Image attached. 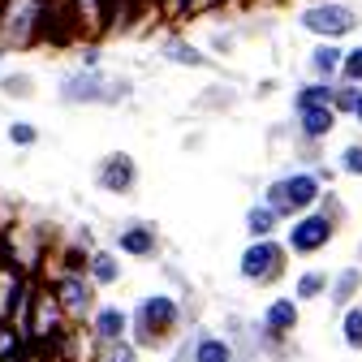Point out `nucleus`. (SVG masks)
I'll use <instances>...</instances> for the list:
<instances>
[{
  "label": "nucleus",
  "instance_id": "f257e3e1",
  "mask_svg": "<svg viewBox=\"0 0 362 362\" xmlns=\"http://www.w3.org/2000/svg\"><path fill=\"white\" fill-rule=\"evenodd\" d=\"M129 100H134V78L112 74L104 65H95V69L74 65L57 78V104L61 108H121Z\"/></svg>",
  "mask_w": 362,
  "mask_h": 362
},
{
  "label": "nucleus",
  "instance_id": "f03ea898",
  "mask_svg": "<svg viewBox=\"0 0 362 362\" xmlns=\"http://www.w3.org/2000/svg\"><path fill=\"white\" fill-rule=\"evenodd\" d=\"M181 324H186V306L173 293H147L129 306V341L143 354L168 349L181 337Z\"/></svg>",
  "mask_w": 362,
  "mask_h": 362
},
{
  "label": "nucleus",
  "instance_id": "7ed1b4c3",
  "mask_svg": "<svg viewBox=\"0 0 362 362\" xmlns=\"http://www.w3.org/2000/svg\"><path fill=\"white\" fill-rule=\"evenodd\" d=\"M341 224H345V203H341L332 190H324V199L315 203L310 211L285 220V238H281V242H285L289 255L310 259V255H320V250H328V246L337 242Z\"/></svg>",
  "mask_w": 362,
  "mask_h": 362
},
{
  "label": "nucleus",
  "instance_id": "20e7f679",
  "mask_svg": "<svg viewBox=\"0 0 362 362\" xmlns=\"http://www.w3.org/2000/svg\"><path fill=\"white\" fill-rule=\"evenodd\" d=\"M18 328H22V337H26V345L30 349H39V354H48L74 324L65 320V310H61V302H57V293L48 289V281H35V289H30V298H26V306H22V315H18Z\"/></svg>",
  "mask_w": 362,
  "mask_h": 362
},
{
  "label": "nucleus",
  "instance_id": "39448f33",
  "mask_svg": "<svg viewBox=\"0 0 362 362\" xmlns=\"http://www.w3.org/2000/svg\"><path fill=\"white\" fill-rule=\"evenodd\" d=\"M320 199H324V177L315 168H289V173L272 177L263 186V203L276 211L281 220H293V216L310 211Z\"/></svg>",
  "mask_w": 362,
  "mask_h": 362
},
{
  "label": "nucleus",
  "instance_id": "423d86ee",
  "mask_svg": "<svg viewBox=\"0 0 362 362\" xmlns=\"http://www.w3.org/2000/svg\"><path fill=\"white\" fill-rule=\"evenodd\" d=\"M358 26H362V9L349 5V0H306L298 9V30L310 39L345 43L358 35Z\"/></svg>",
  "mask_w": 362,
  "mask_h": 362
},
{
  "label": "nucleus",
  "instance_id": "0eeeda50",
  "mask_svg": "<svg viewBox=\"0 0 362 362\" xmlns=\"http://www.w3.org/2000/svg\"><path fill=\"white\" fill-rule=\"evenodd\" d=\"M289 250L281 238H250L246 250L238 255V276L255 289H272L276 281H285V272H289Z\"/></svg>",
  "mask_w": 362,
  "mask_h": 362
},
{
  "label": "nucleus",
  "instance_id": "6e6552de",
  "mask_svg": "<svg viewBox=\"0 0 362 362\" xmlns=\"http://www.w3.org/2000/svg\"><path fill=\"white\" fill-rule=\"evenodd\" d=\"M39 281H48V289L57 293L69 324H86V315L100 302V289L90 285L86 272H39Z\"/></svg>",
  "mask_w": 362,
  "mask_h": 362
},
{
  "label": "nucleus",
  "instance_id": "1a4fd4ad",
  "mask_svg": "<svg viewBox=\"0 0 362 362\" xmlns=\"http://www.w3.org/2000/svg\"><path fill=\"white\" fill-rule=\"evenodd\" d=\"M112 250L117 255H125V259H156L160 255V229L151 220H121L117 229H112Z\"/></svg>",
  "mask_w": 362,
  "mask_h": 362
},
{
  "label": "nucleus",
  "instance_id": "9d476101",
  "mask_svg": "<svg viewBox=\"0 0 362 362\" xmlns=\"http://www.w3.org/2000/svg\"><path fill=\"white\" fill-rule=\"evenodd\" d=\"M95 186L112 199H125L139 190V160L129 151H108L100 164H95Z\"/></svg>",
  "mask_w": 362,
  "mask_h": 362
},
{
  "label": "nucleus",
  "instance_id": "9b49d317",
  "mask_svg": "<svg viewBox=\"0 0 362 362\" xmlns=\"http://www.w3.org/2000/svg\"><path fill=\"white\" fill-rule=\"evenodd\" d=\"M82 328H86V337L95 341L100 349H104V345H117V341L129 337V310L117 306V302H95V310L86 315Z\"/></svg>",
  "mask_w": 362,
  "mask_h": 362
},
{
  "label": "nucleus",
  "instance_id": "f8f14e48",
  "mask_svg": "<svg viewBox=\"0 0 362 362\" xmlns=\"http://www.w3.org/2000/svg\"><path fill=\"white\" fill-rule=\"evenodd\" d=\"M156 52H160V61H168L177 69H211L216 65V57L203 48V43H194L190 35H181V30H168L156 43Z\"/></svg>",
  "mask_w": 362,
  "mask_h": 362
},
{
  "label": "nucleus",
  "instance_id": "ddd939ff",
  "mask_svg": "<svg viewBox=\"0 0 362 362\" xmlns=\"http://www.w3.org/2000/svg\"><path fill=\"white\" fill-rule=\"evenodd\" d=\"M341 117L324 104V108H302L293 112V134H298V143H328L332 134H337Z\"/></svg>",
  "mask_w": 362,
  "mask_h": 362
},
{
  "label": "nucleus",
  "instance_id": "4468645a",
  "mask_svg": "<svg viewBox=\"0 0 362 362\" xmlns=\"http://www.w3.org/2000/svg\"><path fill=\"white\" fill-rule=\"evenodd\" d=\"M186 345H190V362H242L238 349H233V341L224 337V332L194 328V332L186 337Z\"/></svg>",
  "mask_w": 362,
  "mask_h": 362
},
{
  "label": "nucleus",
  "instance_id": "2eb2a0df",
  "mask_svg": "<svg viewBox=\"0 0 362 362\" xmlns=\"http://www.w3.org/2000/svg\"><path fill=\"white\" fill-rule=\"evenodd\" d=\"M86 276L95 289H112L121 285V255L112 246H90L86 250Z\"/></svg>",
  "mask_w": 362,
  "mask_h": 362
},
{
  "label": "nucleus",
  "instance_id": "dca6fc26",
  "mask_svg": "<svg viewBox=\"0 0 362 362\" xmlns=\"http://www.w3.org/2000/svg\"><path fill=\"white\" fill-rule=\"evenodd\" d=\"M341 57H345V43L315 39V48L306 52V74H310V78H328V82H337V78H341Z\"/></svg>",
  "mask_w": 362,
  "mask_h": 362
},
{
  "label": "nucleus",
  "instance_id": "f3484780",
  "mask_svg": "<svg viewBox=\"0 0 362 362\" xmlns=\"http://www.w3.org/2000/svg\"><path fill=\"white\" fill-rule=\"evenodd\" d=\"M65 9L74 13L82 35H90V39L108 35V0H65Z\"/></svg>",
  "mask_w": 362,
  "mask_h": 362
},
{
  "label": "nucleus",
  "instance_id": "a211bd4d",
  "mask_svg": "<svg viewBox=\"0 0 362 362\" xmlns=\"http://www.w3.org/2000/svg\"><path fill=\"white\" fill-rule=\"evenodd\" d=\"M362 293V267L358 263H345L332 272V281H328V306L332 310H345L349 302H358Z\"/></svg>",
  "mask_w": 362,
  "mask_h": 362
},
{
  "label": "nucleus",
  "instance_id": "6ab92c4d",
  "mask_svg": "<svg viewBox=\"0 0 362 362\" xmlns=\"http://www.w3.org/2000/svg\"><path fill=\"white\" fill-rule=\"evenodd\" d=\"M332 95H337V82H328V78H306V82H298L293 86V95H289V104H293V112H302V108H332Z\"/></svg>",
  "mask_w": 362,
  "mask_h": 362
},
{
  "label": "nucleus",
  "instance_id": "aec40b11",
  "mask_svg": "<svg viewBox=\"0 0 362 362\" xmlns=\"http://www.w3.org/2000/svg\"><path fill=\"white\" fill-rule=\"evenodd\" d=\"M242 224H246V238H276L285 220H281L276 211H272V207H267V203L259 199V203H250V207H246Z\"/></svg>",
  "mask_w": 362,
  "mask_h": 362
},
{
  "label": "nucleus",
  "instance_id": "412c9836",
  "mask_svg": "<svg viewBox=\"0 0 362 362\" xmlns=\"http://www.w3.org/2000/svg\"><path fill=\"white\" fill-rule=\"evenodd\" d=\"M328 281H332L328 267H306L293 281V298L298 302H320V298H328Z\"/></svg>",
  "mask_w": 362,
  "mask_h": 362
},
{
  "label": "nucleus",
  "instance_id": "4be33fe9",
  "mask_svg": "<svg viewBox=\"0 0 362 362\" xmlns=\"http://www.w3.org/2000/svg\"><path fill=\"white\" fill-rule=\"evenodd\" d=\"M0 95L5 100H35L39 95V78L30 69H0Z\"/></svg>",
  "mask_w": 362,
  "mask_h": 362
},
{
  "label": "nucleus",
  "instance_id": "5701e85b",
  "mask_svg": "<svg viewBox=\"0 0 362 362\" xmlns=\"http://www.w3.org/2000/svg\"><path fill=\"white\" fill-rule=\"evenodd\" d=\"M341 345L349 354H362V302H349L341 310Z\"/></svg>",
  "mask_w": 362,
  "mask_h": 362
},
{
  "label": "nucleus",
  "instance_id": "b1692460",
  "mask_svg": "<svg viewBox=\"0 0 362 362\" xmlns=\"http://www.w3.org/2000/svg\"><path fill=\"white\" fill-rule=\"evenodd\" d=\"M22 354H30L22 328L13 320H0V358H22Z\"/></svg>",
  "mask_w": 362,
  "mask_h": 362
},
{
  "label": "nucleus",
  "instance_id": "393cba45",
  "mask_svg": "<svg viewBox=\"0 0 362 362\" xmlns=\"http://www.w3.org/2000/svg\"><path fill=\"white\" fill-rule=\"evenodd\" d=\"M194 108H207V112H229V108H238V90L233 86H207L203 95L194 100Z\"/></svg>",
  "mask_w": 362,
  "mask_h": 362
},
{
  "label": "nucleus",
  "instance_id": "a878e982",
  "mask_svg": "<svg viewBox=\"0 0 362 362\" xmlns=\"http://www.w3.org/2000/svg\"><path fill=\"white\" fill-rule=\"evenodd\" d=\"M5 139H9V147L30 151V147H39V125L35 121H9L5 125Z\"/></svg>",
  "mask_w": 362,
  "mask_h": 362
},
{
  "label": "nucleus",
  "instance_id": "bb28decb",
  "mask_svg": "<svg viewBox=\"0 0 362 362\" xmlns=\"http://www.w3.org/2000/svg\"><path fill=\"white\" fill-rule=\"evenodd\" d=\"M358 95H362V82H341V78H337L332 112H337V117H349V112H354V104H358Z\"/></svg>",
  "mask_w": 362,
  "mask_h": 362
},
{
  "label": "nucleus",
  "instance_id": "cd10ccee",
  "mask_svg": "<svg viewBox=\"0 0 362 362\" xmlns=\"http://www.w3.org/2000/svg\"><path fill=\"white\" fill-rule=\"evenodd\" d=\"M337 173H345V177H358V181H362V139H354V143H345V147H341V156H337Z\"/></svg>",
  "mask_w": 362,
  "mask_h": 362
},
{
  "label": "nucleus",
  "instance_id": "c85d7f7f",
  "mask_svg": "<svg viewBox=\"0 0 362 362\" xmlns=\"http://www.w3.org/2000/svg\"><path fill=\"white\" fill-rule=\"evenodd\" d=\"M139 358H143V349L134 345L129 337H125V341H117V345H104V349L95 354V362H139Z\"/></svg>",
  "mask_w": 362,
  "mask_h": 362
},
{
  "label": "nucleus",
  "instance_id": "c756f323",
  "mask_svg": "<svg viewBox=\"0 0 362 362\" xmlns=\"http://www.w3.org/2000/svg\"><path fill=\"white\" fill-rule=\"evenodd\" d=\"M190 9H194V0H160V22L164 26H186Z\"/></svg>",
  "mask_w": 362,
  "mask_h": 362
},
{
  "label": "nucleus",
  "instance_id": "7c9ffc66",
  "mask_svg": "<svg viewBox=\"0 0 362 362\" xmlns=\"http://www.w3.org/2000/svg\"><path fill=\"white\" fill-rule=\"evenodd\" d=\"M238 43H242V30L229 26V30H216V35L207 39V52H211V57H233Z\"/></svg>",
  "mask_w": 362,
  "mask_h": 362
},
{
  "label": "nucleus",
  "instance_id": "2f4dec72",
  "mask_svg": "<svg viewBox=\"0 0 362 362\" xmlns=\"http://www.w3.org/2000/svg\"><path fill=\"white\" fill-rule=\"evenodd\" d=\"M341 82H362V43H349L341 57Z\"/></svg>",
  "mask_w": 362,
  "mask_h": 362
},
{
  "label": "nucleus",
  "instance_id": "473e14b6",
  "mask_svg": "<svg viewBox=\"0 0 362 362\" xmlns=\"http://www.w3.org/2000/svg\"><path fill=\"white\" fill-rule=\"evenodd\" d=\"M238 0H194V9H190V22L207 18V13H220V9H233Z\"/></svg>",
  "mask_w": 362,
  "mask_h": 362
},
{
  "label": "nucleus",
  "instance_id": "72a5a7b5",
  "mask_svg": "<svg viewBox=\"0 0 362 362\" xmlns=\"http://www.w3.org/2000/svg\"><path fill=\"white\" fill-rule=\"evenodd\" d=\"M78 65H86V69L104 65V48H100V43H90V48H82V52H78Z\"/></svg>",
  "mask_w": 362,
  "mask_h": 362
},
{
  "label": "nucleus",
  "instance_id": "f704fd0d",
  "mask_svg": "<svg viewBox=\"0 0 362 362\" xmlns=\"http://www.w3.org/2000/svg\"><path fill=\"white\" fill-rule=\"evenodd\" d=\"M354 121H358V129H362V95H358V104H354V112H349Z\"/></svg>",
  "mask_w": 362,
  "mask_h": 362
},
{
  "label": "nucleus",
  "instance_id": "c9c22d12",
  "mask_svg": "<svg viewBox=\"0 0 362 362\" xmlns=\"http://www.w3.org/2000/svg\"><path fill=\"white\" fill-rule=\"evenodd\" d=\"M22 358H26V354H22ZM22 358H0V362H22Z\"/></svg>",
  "mask_w": 362,
  "mask_h": 362
}]
</instances>
